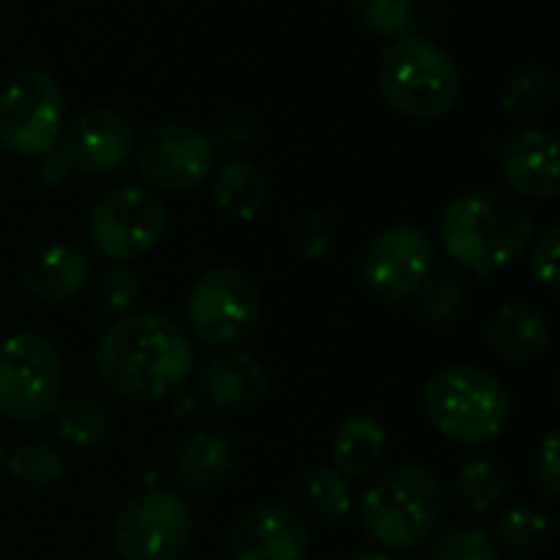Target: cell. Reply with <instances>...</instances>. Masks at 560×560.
<instances>
[{"instance_id":"5bb4252c","label":"cell","mask_w":560,"mask_h":560,"mask_svg":"<svg viewBox=\"0 0 560 560\" xmlns=\"http://www.w3.org/2000/svg\"><path fill=\"white\" fill-rule=\"evenodd\" d=\"M59 151L79 174H112L135 154V128L118 108L98 105L66 128Z\"/></svg>"},{"instance_id":"e0dca14e","label":"cell","mask_w":560,"mask_h":560,"mask_svg":"<svg viewBox=\"0 0 560 560\" xmlns=\"http://www.w3.org/2000/svg\"><path fill=\"white\" fill-rule=\"evenodd\" d=\"M92 279V259L75 243H49L23 266V289L46 305L72 302Z\"/></svg>"},{"instance_id":"7c38bea8","label":"cell","mask_w":560,"mask_h":560,"mask_svg":"<svg viewBox=\"0 0 560 560\" xmlns=\"http://www.w3.org/2000/svg\"><path fill=\"white\" fill-rule=\"evenodd\" d=\"M213 161V141L190 121L154 125L135 151L141 180L164 194H190L194 187L210 180Z\"/></svg>"},{"instance_id":"8d00e7d4","label":"cell","mask_w":560,"mask_h":560,"mask_svg":"<svg viewBox=\"0 0 560 560\" xmlns=\"http://www.w3.org/2000/svg\"><path fill=\"white\" fill-rule=\"evenodd\" d=\"M341 560H397V558H390L387 551H351V555H345Z\"/></svg>"},{"instance_id":"484cf974","label":"cell","mask_w":560,"mask_h":560,"mask_svg":"<svg viewBox=\"0 0 560 560\" xmlns=\"http://www.w3.org/2000/svg\"><path fill=\"white\" fill-rule=\"evenodd\" d=\"M7 469L23 489H52L66 476V456L46 440H33L7 456Z\"/></svg>"},{"instance_id":"4316f807","label":"cell","mask_w":560,"mask_h":560,"mask_svg":"<svg viewBox=\"0 0 560 560\" xmlns=\"http://www.w3.org/2000/svg\"><path fill=\"white\" fill-rule=\"evenodd\" d=\"M499 541L515 555H538L551 545L555 525L535 505H515L499 515Z\"/></svg>"},{"instance_id":"30bf717a","label":"cell","mask_w":560,"mask_h":560,"mask_svg":"<svg viewBox=\"0 0 560 560\" xmlns=\"http://www.w3.org/2000/svg\"><path fill=\"white\" fill-rule=\"evenodd\" d=\"M194 538V515L174 492L151 489L128 499L112 522L118 560H177Z\"/></svg>"},{"instance_id":"e575fe53","label":"cell","mask_w":560,"mask_h":560,"mask_svg":"<svg viewBox=\"0 0 560 560\" xmlns=\"http://www.w3.org/2000/svg\"><path fill=\"white\" fill-rule=\"evenodd\" d=\"M256 135H259V128H256V121L249 115L230 112V115H223L217 121V141H213V148L220 144L226 151H243V148H249L256 141Z\"/></svg>"},{"instance_id":"44dd1931","label":"cell","mask_w":560,"mask_h":560,"mask_svg":"<svg viewBox=\"0 0 560 560\" xmlns=\"http://www.w3.org/2000/svg\"><path fill=\"white\" fill-rule=\"evenodd\" d=\"M210 187H213L217 207L230 213L233 220H253L262 210L266 194H269L266 174L246 158H230L220 167H213Z\"/></svg>"},{"instance_id":"9a60e30c","label":"cell","mask_w":560,"mask_h":560,"mask_svg":"<svg viewBox=\"0 0 560 560\" xmlns=\"http://www.w3.org/2000/svg\"><path fill=\"white\" fill-rule=\"evenodd\" d=\"M197 387H200L203 400L213 404L217 410L243 413V410H256L269 397L272 381L259 358H253L246 351H226V354L210 358L200 368Z\"/></svg>"},{"instance_id":"d6a6232c","label":"cell","mask_w":560,"mask_h":560,"mask_svg":"<svg viewBox=\"0 0 560 560\" xmlns=\"http://www.w3.org/2000/svg\"><path fill=\"white\" fill-rule=\"evenodd\" d=\"M535 482H538V489L551 499V502H558L560 499V436L558 430H551L548 436H545V443H541V450H538V456H535Z\"/></svg>"},{"instance_id":"603a6c76","label":"cell","mask_w":560,"mask_h":560,"mask_svg":"<svg viewBox=\"0 0 560 560\" xmlns=\"http://www.w3.org/2000/svg\"><path fill=\"white\" fill-rule=\"evenodd\" d=\"M49 420H52L56 436L75 450H95L112 436V413L105 410L102 400L89 394L59 397Z\"/></svg>"},{"instance_id":"9c48e42d","label":"cell","mask_w":560,"mask_h":560,"mask_svg":"<svg viewBox=\"0 0 560 560\" xmlns=\"http://www.w3.org/2000/svg\"><path fill=\"white\" fill-rule=\"evenodd\" d=\"M85 230L102 259L125 266L161 243L167 233V207L141 187H115L92 203Z\"/></svg>"},{"instance_id":"277c9868","label":"cell","mask_w":560,"mask_h":560,"mask_svg":"<svg viewBox=\"0 0 560 560\" xmlns=\"http://www.w3.org/2000/svg\"><path fill=\"white\" fill-rule=\"evenodd\" d=\"M443 482L417 463H404L377 476L358 505L361 532L384 551L420 548L443 518Z\"/></svg>"},{"instance_id":"5b68a950","label":"cell","mask_w":560,"mask_h":560,"mask_svg":"<svg viewBox=\"0 0 560 560\" xmlns=\"http://www.w3.org/2000/svg\"><path fill=\"white\" fill-rule=\"evenodd\" d=\"M384 102L407 118H443L463 98L459 62L427 36H397L377 66Z\"/></svg>"},{"instance_id":"836d02e7","label":"cell","mask_w":560,"mask_h":560,"mask_svg":"<svg viewBox=\"0 0 560 560\" xmlns=\"http://www.w3.org/2000/svg\"><path fill=\"white\" fill-rule=\"evenodd\" d=\"M295 249L305 259H322L331 249V230L322 213H305L295 223Z\"/></svg>"},{"instance_id":"52a82bcc","label":"cell","mask_w":560,"mask_h":560,"mask_svg":"<svg viewBox=\"0 0 560 560\" xmlns=\"http://www.w3.org/2000/svg\"><path fill=\"white\" fill-rule=\"evenodd\" d=\"M62 397V354L39 331H16L0 341V417L36 423Z\"/></svg>"},{"instance_id":"7402d4cb","label":"cell","mask_w":560,"mask_h":560,"mask_svg":"<svg viewBox=\"0 0 560 560\" xmlns=\"http://www.w3.org/2000/svg\"><path fill=\"white\" fill-rule=\"evenodd\" d=\"M295 505L299 515L315 522H341L354 509L351 479H345L335 466H312L295 482Z\"/></svg>"},{"instance_id":"83f0119b","label":"cell","mask_w":560,"mask_h":560,"mask_svg":"<svg viewBox=\"0 0 560 560\" xmlns=\"http://www.w3.org/2000/svg\"><path fill=\"white\" fill-rule=\"evenodd\" d=\"M463 308H466V282L456 272L433 276L417 295V312L433 328L453 325L463 315Z\"/></svg>"},{"instance_id":"3957f363","label":"cell","mask_w":560,"mask_h":560,"mask_svg":"<svg viewBox=\"0 0 560 560\" xmlns=\"http://www.w3.org/2000/svg\"><path fill=\"white\" fill-rule=\"evenodd\" d=\"M423 413L443 440L472 450L502 436L512 420V394L492 371L450 364L427 377Z\"/></svg>"},{"instance_id":"1f68e13d","label":"cell","mask_w":560,"mask_h":560,"mask_svg":"<svg viewBox=\"0 0 560 560\" xmlns=\"http://www.w3.org/2000/svg\"><path fill=\"white\" fill-rule=\"evenodd\" d=\"M532 276H535V282H538L548 295H558V289H560V226L558 223H551V226L538 236V243H535V249H532Z\"/></svg>"},{"instance_id":"d590c367","label":"cell","mask_w":560,"mask_h":560,"mask_svg":"<svg viewBox=\"0 0 560 560\" xmlns=\"http://www.w3.org/2000/svg\"><path fill=\"white\" fill-rule=\"evenodd\" d=\"M36 161H39V174H43V180H46L49 187H62V184H69V177L75 174L72 164L66 161V154L59 151V144H56L52 151H46L43 158H36Z\"/></svg>"},{"instance_id":"ba28073f","label":"cell","mask_w":560,"mask_h":560,"mask_svg":"<svg viewBox=\"0 0 560 560\" xmlns=\"http://www.w3.org/2000/svg\"><path fill=\"white\" fill-rule=\"evenodd\" d=\"M66 128L62 85L43 69H20L0 82V148L20 158H43Z\"/></svg>"},{"instance_id":"f1b7e54d","label":"cell","mask_w":560,"mask_h":560,"mask_svg":"<svg viewBox=\"0 0 560 560\" xmlns=\"http://www.w3.org/2000/svg\"><path fill=\"white\" fill-rule=\"evenodd\" d=\"M351 13L374 36H404L413 26L417 0H351Z\"/></svg>"},{"instance_id":"74e56055","label":"cell","mask_w":560,"mask_h":560,"mask_svg":"<svg viewBox=\"0 0 560 560\" xmlns=\"http://www.w3.org/2000/svg\"><path fill=\"white\" fill-rule=\"evenodd\" d=\"M7 472V450H3V443H0V476Z\"/></svg>"},{"instance_id":"f546056e","label":"cell","mask_w":560,"mask_h":560,"mask_svg":"<svg viewBox=\"0 0 560 560\" xmlns=\"http://www.w3.org/2000/svg\"><path fill=\"white\" fill-rule=\"evenodd\" d=\"M141 279L135 269L128 266H108L98 279H95V302L105 315L121 318L131 315L141 302Z\"/></svg>"},{"instance_id":"7a4b0ae2","label":"cell","mask_w":560,"mask_h":560,"mask_svg":"<svg viewBox=\"0 0 560 560\" xmlns=\"http://www.w3.org/2000/svg\"><path fill=\"white\" fill-rule=\"evenodd\" d=\"M440 240L456 266L489 276L515 262L535 240L532 210L495 187H476L446 203L440 217Z\"/></svg>"},{"instance_id":"8fae6325","label":"cell","mask_w":560,"mask_h":560,"mask_svg":"<svg viewBox=\"0 0 560 560\" xmlns=\"http://www.w3.org/2000/svg\"><path fill=\"white\" fill-rule=\"evenodd\" d=\"M436 272V243L423 226H384L364 253V282L374 299L400 305L420 295Z\"/></svg>"},{"instance_id":"6da1fadb","label":"cell","mask_w":560,"mask_h":560,"mask_svg":"<svg viewBox=\"0 0 560 560\" xmlns=\"http://www.w3.org/2000/svg\"><path fill=\"white\" fill-rule=\"evenodd\" d=\"M95 371L121 400H161L187 384L194 371V341L161 312H131L102 331Z\"/></svg>"},{"instance_id":"d4e9b609","label":"cell","mask_w":560,"mask_h":560,"mask_svg":"<svg viewBox=\"0 0 560 560\" xmlns=\"http://www.w3.org/2000/svg\"><path fill=\"white\" fill-rule=\"evenodd\" d=\"M555 98V75L545 66H522L509 75L505 92H502V105L509 115L532 121L538 115L548 112Z\"/></svg>"},{"instance_id":"8992f818","label":"cell","mask_w":560,"mask_h":560,"mask_svg":"<svg viewBox=\"0 0 560 560\" xmlns=\"http://www.w3.org/2000/svg\"><path fill=\"white\" fill-rule=\"evenodd\" d=\"M262 318V295L249 272L236 266L207 269L187 295V335L213 351L246 345Z\"/></svg>"},{"instance_id":"4dcf8cb0","label":"cell","mask_w":560,"mask_h":560,"mask_svg":"<svg viewBox=\"0 0 560 560\" xmlns=\"http://www.w3.org/2000/svg\"><path fill=\"white\" fill-rule=\"evenodd\" d=\"M430 560H499V545L482 528H453L433 541Z\"/></svg>"},{"instance_id":"d6986e66","label":"cell","mask_w":560,"mask_h":560,"mask_svg":"<svg viewBox=\"0 0 560 560\" xmlns=\"http://www.w3.org/2000/svg\"><path fill=\"white\" fill-rule=\"evenodd\" d=\"M555 341V331L535 305H502L489 322V348L509 364L538 361Z\"/></svg>"},{"instance_id":"2e32d148","label":"cell","mask_w":560,"mask_h":560,"mask_svg":"<svg viewBox=\"0 0 560 560\" xmlns=\"http://www.w3.org/2000/svg\"><path fill=\"white\" fill-rule=\"evenodd\" d=\"M502 174L512 184V190L551 200L560 190V148L558 138L541 128L518 131L502 148Z\"/></svg>"},{"instance_id":"4fadbf2b","label":"cell","mask_w":560,"mask_h":560,"mask_svg":"<svg viewBox=\"0 0 560 560\" xmlns=\"http://www.w3.org/2000/svg\"><path fill=\"white\" fill-rule=\"evenodd\" d=\"M312 535L305 518L279 502L246 509L226 538L230 560H308Z\"/></svg>"},{"instance_id":"cb8c5ba5","label":"cell","mask_w":560,"mask_h":560,"mask_svg":"<svg viewBox=\"0 0 560 560\" xmlns=\"http://www.w3.org/2000/svg\"><path fill=\"white\" fill-rule=\"evenodd\" d=\"M509 489H512L509 472L492 459H469L456 472V499L472 515H489V512L502 509L509 499Z\"/></svg>"},{"instance_id":"ffe728a7","label":"cell","mask_w":560,"mask_h":560,"mask_svg":"<svg viewBox=\"0 0 560 560\" xmlns=\"http://www.w3.org/2000/svg\"><path fill=\"white\" fill-rule=\"evenodd\" d=\"M387 456V433L374 417H348L331 440V463L345 479L371 476Z\"/></svg>"},{"instance_id":"ac0fdd59","label":"cell","mask_w":560,"mask_h":560,"mask_svg":"<svg viewBox=\"0 0 560 560\" xmlns=\"http://www.w3.org/2000/svg\"><path fill=\"white\" fill-rule=\"evenodd\" d=\"M233 466H236V443L230 433L217 427L190 430L174 450V472L194 492L217 489L233 472Z\"/></svg>"}]
</instances>
